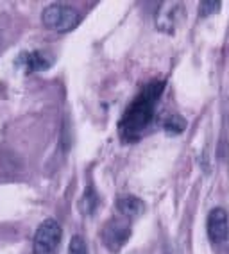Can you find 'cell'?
<instances>
[{
    "instance_id": "obj_1",
    "label": "cell",
    "mask_w": 229,
    "mask_h": 254,
    "mask_svg": "<svg viewBox=\"0 0 229 254\" xmlns=\"http://www.w3.org/2000/svg\"><path fill=\"white\" fill-rule=\"evenodd\" d=\"M165 88L163 81H151L138 93L136 99L131 102L125 113L122 115L118 124V132L124 141H136L151 126L156 115V104L161 97V91Z\"/></svg>"
},
{
    "instance_id": "obj_5",
    "label": "cell",
    "mask_w": 229,
    "mask_h": 254,
    "mask_svg": "<svg viewBox=\"0 0 229 254\" xmlns=\"http://www.w3.org/2000/svg\"><path fill=\"white\" fill-rule=\"evenodd\" d=\"M208 236L211 238V242H224L228 238L229 233V217L226 213L224 208H215L211 209L210 215H208V222H206Z\"/></svg>"
},
{
    "instance_id": "obj_10",
    "label": "cell",
    "mask_w": 229,
    "mask_h": 254,
    "mask_svg": "<svg viewBox=\"0 0 229 254\" xmlns=\"http://www.w3.org/2000/svg\"><path fill=\"white\" fill-rule=\"evenodd\" d=\"M68 254H88V245L83 236L75 235L72 240H70Z\"/></svg>"
},
{
    "instance_id": "obj_4",
    "label": "cell",
    "mask_w": 229,
    "mask_h": 254,
    "mask_svg": "<svg viewBox=\"0 0 229 254\" xmlns=\"http://www.w3.org/2000/svg\"><path fill=\"white\" fill-rule=\"evenodd\" d=\"M131 238V226H129L127 220H122V218H113L106 224L104 231H102V240L104 245L111 253H118L127 240Z\"/></svg>"
},
{
    "instance_id": "obj_7",
    "label": "cell",
    "mask_w": 229,
    "mask_h": 254,
    "mask_svg": "<svg viewBox=\"0 0 229 254\" xmlns=\"http://www.w3.org/2000/svg\"><path fill=\"white\" fill-rule=\"evenodd\" d=\"M116 208H118L122 217L136 218L143 213L145 204H143V200H140L134 195H122V197H118V200H116Z\"/></svg>"
},
{
    "instance_id": "obj_2",
    "label": "cell",
    "mask_w": 229,
    "mask_h": 254,
    "mask_svg": "<svg viewBox=\"0 0 229 254\" xmlns=\"http://www.w3.org/2000/svg\"><path fill=\"white\" fill-rule=\"evenodd\" d=\"M42 22L47 29L56 32H70L81 22V14L66 4H52L42 14Z\"/></svg>"
},
{
    "instance_id": "obj_8",
    "label": "cell",
    "mask_w": 229,
    "mask_h": 254,
    "mask_svg": "<svg viewBox=\"0 0 229 254\" xmlns=\"http://www.w3.org/2000/svg\"><path fill=\"white\" fill-rule=\"evenodd\" d=\"M97 206H99V195H97V191L93 190L92 186H88L81 200H79V209H81L83 215H93Z\"/></svg>"
},
{
    "instance_id": "obj_3",
    "label": "cell",
    "mask_w": 229,
    "mask_h": 254,
    "mask_svg": "<svg viewBox=\"0 0 229 254\" xmlns=\"http://www.w3.org/2000/svg\"><path fill=\"white\" fill-rule=\"evenodd\" d=\"M61 236H63V229L54 218L43 220L36 229L34 242H32L34 254H56V249L59 247Z\"/></svg>"
},
{
    "instance_id": "obj_11",
    "label": "cell",
    "mask_w": 229,
    "mask_h": 254,
    "mask_svg": "<svg viewBox=\"0 0 229 254\" xmlns=\"http://www.w3.org/2000/svg\"><path fill=\"white\" fill-rule=\"evenodd\" d=\"M199 7H201V16H208V14L219 11L220 2H213V0H210V2H201Z\"/></svg>"
},
{
    "instance_id": "obj_9",
    "label": "cell",
    "mask_w": 229,
    "mask_h": 254,
    "mask_svg": "<svg viewBox=\"0 0 229 254\" xmlns=\"http://www.w3.org/2000/svg\"><path fill=\"white\" fill-rule=\"evenodd\" d=\"M163 129H165V132L172 134V136L181 134V132L186 129V120H184L181 115H172V117H169L165 122H163Z\"/></svg>"
},
{
    "instance_id": "obj_6",
    "label": "cell",
    "mask_w": 229,
    "mask_h": 254,
    "mask_svg": "<svg viewBox=\"0 0 229 254\" xmlns=\"http://www.w3.org/2000/svg\"><path fill=\"white\" fill-rule=\"evenodd\" d=\"M20 63L25 66V72H42L51 66L52 59L45 54V52H40V50H34V52H27L20 58Z\"/></svg>"
}]
</instances>
